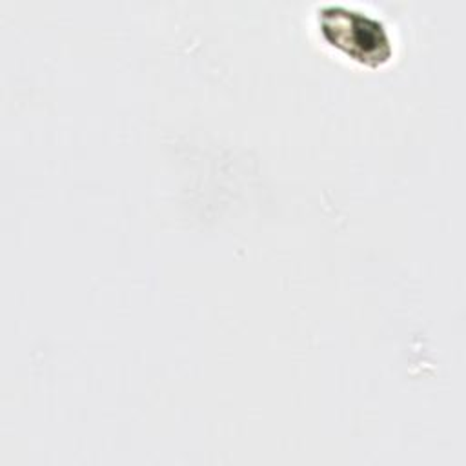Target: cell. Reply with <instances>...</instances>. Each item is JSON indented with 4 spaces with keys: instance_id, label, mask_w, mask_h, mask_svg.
I'll return each mask as SVG.
<instances>
[{
    "instance_id": "obj_1",
    "label": "cell",
    "mask_w": 466,
    "mask_h": 466,
    "mask_svg": "<svg viewBox=\"0 0 466 466\" xmlns=\"http://www.w3.org/2000/svg\"><path fill=\"white\" fill-rule=\"evenodd\" d=\"M319 27L331 46L360 64L377 67L391 56V44L382 22L360 11L342 5L322 7Z\"/></svg>"
}]
</instances>
